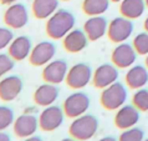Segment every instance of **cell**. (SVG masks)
<instances>
[{
	"label": "cell",
	"mask_w": 148,
	"mask_h": 141,
	"mask_svg": "<svg viewBox=\"0 0 148 141\" xmlns=\"http://www.w3.org/2000/svg\"><path fill=\"white\" fill-rule=\"evenodd\" d=\"M61 1H71V0H61Z\"/></svg>",
	"instance_id": "cell-39"
},
{
	"label": "cell",
	"mask_w": 148,
	"mask_h": 141,
	"mask_svg": "<svg viewBox=\"0 0 148 141\" xmlns=\"http://www.w3.org/2000/svg\"><path fill=\"white\" fill-rule=\"evenodd\" d=\"M0 141H11L10 140V136L5 134V132H3V131H0Z\"/></svg>",
	"instance_id": "cell-30"
},
{
	"label": "cell",
	"mask_w": 148,
	"mask_h": 141,
	"mask_svg": "<svg viewBox=\"0 0 148 141\" xmlns=\"http://www.w3.org/2000/svg\"><path fill=\"white\" fill-rule=\"evenodd\" d=\"M145 63H146V66H147V69H148V55H146V60H145Z\"/></svg>",
	"instance_id": "cell-36"
},
{
	"label": "cell",
	"mask_w": 148,
	"mask_h": 141,
	"mask_svg": "<svg viewBox=\"0 0 148 141\" xmlns=\"http://www.w3.org/2000/svg\"><path fill=\"white\" fill-rule=\"evenodd\" d=\"M125 81L127 86L132 90L142 89L148 82V69L143 65H133L126 73Z\"/></svg>",
	"instance_id": "cell-18"
},
{
	"label": "cell",
	"mask_w": 148,
	"mask_h": 141,
	"mask_svg": "<svg viewBox=\"0 0 148 141\" xmlns=\"http://www.w3.org/2000/svg\"><path fill=\"white\" fill-rule=\"evenodd\" d=\"M132 105H134L141 113L148 111V89H138L132 96Z\"/></svg>",
	"instance_id": "cell-24"
},
{
	"label": "cell",
	"mask_w": 148,
	"mask_h": 141,
	"mask_svg": "<svg viewBox=\"0 0 148 141\" xmlns=\"http://www.w3.org/2000/svg\"><path fill=\"white\" fill-rule=\"evenodd\" d=\"M120 76L117 68L113 64H102L93 71L92 84L96 89L103 90L107 86L116 82Z\"/></svg>",
	"instance_id": "cell-9"
},
{
	"label": "cell",
	"mask_w": 148,
	"mask_h": 141,
	"mask_svg": "<svg viewBox=\"0 0 148 141\" xmlns=\"http://www.w3.org/2000/svg\"><path fill=\"white\" fill-rule=\"evenodd\" d=\"M39 126V119H36V116L31 114H23L14 121L13 130L18 138L26 139L34 135Z\"/></svg>",
	"instance_id": "cell-14"
},
{
	"label": "cell",
	"mask_w": 148,
	"mask_h": 141,
	"mask_svg": "<svg viewBox=\"0 0 148 141\" xmlns=\"http://www.w3.org/2000/svg\"><path fill=\"white\" fill-rule=\"evenodd\" d=\"M137 55L138 54L132 44L121 43L113 49L111 54V61L118 69H130L136 63Z\"/></svg>",
	"instance_id": "cell-7"
},
{
	"label": "cell",
	"mask_w": 148,
	"mask_h": 141,
	"mask_svg": "<svg viewBox=\"0 0 148 141\" xmlns=\"http://www.w3.org/2000/svg\"><path fill=\"white\" fill-rule=\"evenodd\" d=\"M133 23L131 19H127L125 16H117L113 20H111L107 29V36L112 43L121 44L131 38L133 32Z\"/></svg>",
	"instance_id": "cell-4"
},
{
	"label": "cell",
	"mask_w": 148,
	"mask_h": 141,
	"mask_svg": "<svg viewBox=\"0 0 148 141\" xmlns=\"http://www.w3.org/2000/svg\"><path fill=\"white\" fill-rule=\"evenodd\" d=\"M146 8L145 0H122L120 4V13L127 19L136 20L143 15Z\"/></svg>",
	"instance_id": "cell-21"
},
{
	"label": "cell",
	"mask_w": 148,
	"mask_h": 141,
	"mask_svg": "<svg viewBox=\"0 0 148 141\" xmlns=\"http://www.w3.org/2000/svg\"><path fill=\"white\" fill-rule=\"evenodd\" d=\"M132 45L138 55H148V32L142 31L133 38Z\"/></svg>",
	"instance_id": "cell-25"
},
{
	"label": "cell",
	"mask_w": 148,
	"mask_h": 141,
	"mask_svg": "<svg viewBox=\"0 0 148 141\" xmlns=\"http://www.w3.org/2000/svg\"><path fill=\"white\" fill-rule=\"evenodd\" d=\"M23 90V81L19 76L11 75L0 80V100L13 101Z\"/></svg>",
	"instance_id": "cell-15"
},
{
	"label": "cell",
	"mask_w": 148,
	"mask_h": 141,
	"mask_svg": "<svg viewBox=\"0 0 148 141\" xmlns=\"http://www.w3.org/2000/svg\"><path fill=\"white\" fill-rule=\"evenodd\" d=\"M14 59L6 54H0V79L14 69Z\"/></svg>",
	"instance_id": "cell-28"
},
{
	"label": "cell",
	"mask_w": 148,
	"mask_h": 141,
	"mask_svg": "<svg viewBox=\"0 0 148 141\" xmlns=\"http://www.w3.org/2000/svg\"><path fill=\"white\" fill-rule=\"evenodd\" d=\"M29 21V13L24 4L14 3L4 13V23L9 28L21 29Z\"/></svg>",
	"instance_id": "cell-11"
},
{
	"label": "cell",
	"mask_w": 148,
	"mask_h": 141,
	"mask_svg": "<svg viewBox=\"0 0 148 141\" xmlns=\"http://www.w3.org/2000/svg\"><path fill=\"white\" fill-rule=\"evenodd\" d=\"M57 97H59V89L56 88V85L50 84V82L40 85L34 93L35 104L44 107L52 105Z\"/></svg>",
	"instance_id": "cell-19"
},
{
	"label": "cell",
	"mask_w": 148,
	"mask_h": 141,
	"mask_svg": "<svg viewBox=\"0 0 148 141\" xmlns=\"http://www.w3.org/2000/svg\"><path fill=\"white\" fill-rule=\"evenodd\" d=\"M13 40H14V34L10 29L0 28V50L9 48V45L11 44Z\"/></svg>",
	"instance_id": "cell-29"
},
{
	"label": "cell",
	"mask_w": 148,
	"mask_h": 141,
	"mask_svg": "<svg viewBox=\"0 0 148 141\" xmlns=\"http://www.w3.org/2000/svg\"><path fill=\"white\" fill-rule=\"evenodd\" d=\"M127 96L128 95H127L125 85L120 81H116L101 91L100 104L106 110L116 111L125 105V102L127 101Z\"/></svg>",
	"instance_id": "cell-3"
},
{
	"label": "cell",
	"mask_w": 148,
	"mask_h": 141,
	"mask_svg": "<svg viewBox=\"0 0 148 141\" xmlns=\"http://www.w3.org/2000/svg\"><path fill=\"white\" fill-rule=\"evenodd\" d=\"M108 29V23L106 18L101 15L97 16H90V19L86 20L84 24V31L86 32L90 41H97L101 39Z\"/></svg>",
	"instance_id": "cell-16"
},
{
	"label": "cell",
	"mask_w": 148,
	"mask_h": 141,
	"mask_svg": "<svg viewBox=\"0 0 148 141\" xmlns=\"http://www.w3.org/2000/svg\"><path fill=\"white\" fill-rule=\"evenodd\" d=\"M98 141H118V140H116L114 138H112V136H105V138L100 139Z\"/></svg>",
	"instance_id": "cell-33"
},
{
	"label": "cell",
	"mask_w": 148,
	"mask_h": 141,
	"mask_svg": "<svg viewBox=\"0 0 148 141\" xmlns=\"http://www.w3.org/2000/svg\"><path fill=\"white\" fill-rule=\"evenodd\" d=\"M14 113L10 107L0 106V131H4L14 124Z\"/></svg>",
	"instance_id": "cell-27"
},
{
	"label": "cell",
	"mask_w": 148,
	"mask_h": 141,
	"mask_svg": "<svg viewBox=\"0 0 148 141\" xmlns=\"http://www.w3.org/2000/svg\"><path fill=\"white\" fill-rule=\"evenodd\" d=\"M69 71L67 63L64 60H54L45 65L42 70V79L44 81L50 82V84H61L66 79Z\"/></svg>",
	"instance_id": "cell-12"
},
{
	"label": "cell",
	"mask_w": 148,
	"mask_h": 141,
	"mask_svg": "<svg viewBox=\"0 0 148 141\" xmlns=\"http://www.w3.org/2000/svg\"><path fill=\"white\" fill-rule=\"evenodd\" d=\"M145 3H146V6L148 8V0H145Z\"/></svg>",
	"instance_id": "cell-38"
},
{
	"label": "cell",
	"mask_w": 148,
	"mask_h": 141,
	"mask_svg": "<svg viewBox=\"0 0 148 141\" xmlns=\"http://www.w3.org/2000/svg\"><path fill=\"white\" fill-rule=\"evenodd\" d=\"M143 28H145V31H147V32H148V16L146 18L145 23H143Z\"/></svg>",
	"instance_id": "cell-34"
},
{
	"label": "cell",
	"mask_w": 148,
	"mask_h": 141,
	"mask_svg": "<svg viewBox=\"0 0 148 141\" xmlns=\"http://www.w3.org/2000/svg\"><path fill=\"white\" fill-rule=\"evenodd\" d=\"M61 141H79V140H76V139H73V138H72V139H69V138H67V139H62Z\"/></svg>",
	"instance_id": "cell-35"
},
{
	"label": "cell",
	"mask_w": 148,
	"mask_h": 141,
	"mask_svg": "<svg viewBox=\"0 0 148 141\" xmlns=\"http://www.w3.org/2000/svg\"><path fill=\"white\" fill-rule=\"evenodd\" d=\"M145 140V131L141 127L133 126L121 132L118 141H143Z\"/></svg>",
	"instance_id": "cell-26"
},
{
	"label": "cell",
	"mask_w": 148,
	"mask_h": 141,
	"mask_svg": "<svg viewBox=\"0 0 148 141\" xmlns=\"http://www.w3.org/2000/svg\"><path fill=\"white\" fill-rule=\"evenodd\" d=\"M88 38L86 32L80 29H72L69 34L62 39V44L65 50L72 54H77L82 51L87 46L88 44Z\"/></svg>",
	"instance_id": "cell-17"
},
{
	"label": "cell",
	"mask_w": 148,
	"mask_h": 141,
	"mask_svg": "<svg viewBox=\"0 0 148 141\" xmlns=\"http://www.w3.org/2000/svg\"><path fill=\"white\" fill-rule=\"evenodd\" d=\"M64 116H65L64 109H61L60 106H55V105L46 106L41 111L39 116V125L41 130L46 132L55 131L64 122Z\"/></svg>",
	"instance_id": "cell-8"
},
{
	"label": "cell",
	"mask_w": 148,
	"mask_h": 141,
	"mask_svg": "<svg viewBox=\"0 0 148 141\" xmlns=\"http://www.w3.org/2000/svg\"><path fill=\"white\" fill-rule=\"evenodd\" d=\"M122 0H111V3H121Z\"/></svg>",
	"instance_id": "cell-37"
},
{
	"label": "cell",
	"mask_w": 148,
	"mask_h": 141,
	"mask_svg": "<svg viewBox=\"0 0 148 141\" xmlns=\"http://www.w3.org/2000/svg\"><path fill=\"white\" fill-rule=\"evenodd\" d=\"M24 141H42V140H41V138H39V136L32 135V136H30V138H26Z\"/></svg>",
	"instance_id": "cell-31"
},
{
	"label": "cell",
	"mask_w": 148,
	"mask_h": 141,
	"mask_svg": "<svg viewBox=\"0 0 148 141\" xmlns=\"http://www.w3.org/2000/svg\"><path fill=\"white\" fill-rule=\"evenodd\" d=\"M31 50H32L31 41L27 36H24V35L15 38L9 45V55L15 61L25 60L27 56H30Z\"/></svg>",
	"instance_id": "cell-20"
},
{
	"label": "cell",
	"mask_w": 148,
	"mask_h": 141,
	"mask_svg": "<svg viewBox=\"0 0 148 141\" xmlns=\"http://www.w3.org/2000/svg\"><path fill=\"white\" fill-rule=\"evenodd\" d=\"M56 54V46L51 41H41L36 44L29 56V61L34 66H45L54 59Z\"/></svg>",
	"instance_id": "cell-10"
},
{
	"label": "cell",
	"mask_w": 148,
	"mask_h": 141,
	"mask_svg": "<svg viewBox=\"0 0 148 141\" xmlns=\"http://www.w3.org/2000/svg\"><path fill=\"white\" fill-rule=\"evenodd\" d=\"M90 107V97L82 91H76L69 95L64 101V113L70 119H76L86 114Z\"/></svg>",
	"instance_id": "cell-6"
},
{
	"label": "cell",
	"mask_w": 148,
	"mask_h": 141,
	"mask_svg": "<svg viewBox=\"0 0 148 141\" xmlns=\"http://www.w3.org/2000/svg\"><path fill=\"white\" fill-rule=\"evenodd\" d=\"M111 0H84L82 11L88 16L102 15L108 10Z\"/></svg>",
	"instance_id": "cell-23"
},
{
	"label": "cell",
	"mask_w": 148,
	"mask_h": 141,
	"mask_svg": "<svg viewBox=\"0 0 148 141\" xmlns=\"http://www.w3.org/2000/svg\"><path fill=\"white\" fill-rule=\"evenodd\" d=\"M15 1H18V0H0V3H1L3 5H11V4H14Z\"/></svg>",
	"instance_id": "cell-32"
},
{
	"label": "cell",
	"mask_w": 148,
	"mask_h": 141,
	"mask_svg": "<svg viewBox=\"0 0 148 141\" xmlns=\"http://www.w3.org/2000/svg\"><path fill=\"white\" fill-rule=\"evenodd\" d=\"M98 130V120L93 115L84 114L73 119L70 124L69 132L73 139L79 141H87L92 139Z\"/></svg>",
	"instance_id": "cell-2"
},
{
	"label": "cell",
	"mask_w": 148,
	"mask_h": 141,
	"mask_svg": "<svg viewBox=\"0 0 148 141\" xmlns=\"http://www.w3.org/2000/svg\"><path fill=\"white\" fill-rule=\"evenodd\" d=\"M59 0H34L31 5L32 14L36 19H49L50 16L57 11Z\"/></svg>",
	"instance_id": "cell-22"
},
{
	"label": "cell",
	"mask_w": 148,
	"mask_h": 141,
	"mask_svg": "<svg viewBox=\"0 0 148 141\" xmlns=\"http://www.w3.org/2000/svg\"><path fill=\"white\" fill-rule=\"evenodd\" d=\"M143 141H148V139H145V140H143Z\"/></svg>",
	"instance_id": "cell-40"
},
{
	"label": "cell",
	"mask_w": 148,
	"mask_h": 141,
	"mask_svg": "<svg viewBox=\"0 0 148 141\" xmlns=\"http://www.w3.org/2000/svg\"><path fill=\"white\" fill-rule=\"evenodd\" d=\"M75 16L69 10H57L46 21V34L54 40L64 39L75 26Z\"/></svg>",
	"instance_id": "cell-1"
},
{
	"label": "cell",
	"mask_w": 148,
	"mask_h": 141,
	"mask_svg": "<svg viewBox=\"0 0 148 141\" xmlns=\"http://www.w3.org/2000/svg\"><path fill=\"white\" fill-rule=\"evenodd\" d=\"M92 75L93 73L87 64L85 63L75 64L67 71L66 84L69 88H71L73 90L84 89L85 86H87L90 84V81H92Z\"/></svg>",
	"instance_id": "cell-5"
},
{
	"label": "cell",
	"mask_w": 148,
	"mask_h": 141,
	"mask_svg": "<svg viewBox=\"0 0 148 141\" xmlns=\"http://www.w3.org/2000/svg\"><path fill=\"white\" fill-rule=\"evenodd\" d=\"M139 121V110L134 105H123L114 115V125L120 130H127L137 125Z\"/></svg>",
	"instance_id": "cell-13"
}]
</instances>
